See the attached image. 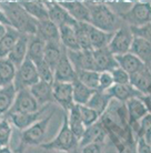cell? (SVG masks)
<instances>
[{
    "instance_id": "cell-1",
    "label": "cell",
    "mask_w": 151,
    "mask_h": 153,
    "mask_svg": "<svg viewBox=\"0 0 151 153\" xmlns=\"http://www.w3.org/2000/svg\"><path fill=\"white\" fill-rule=\"evenodd\" d=\"M0 7L9 21V27L13 28L20 35L36 36L38 21L23 9L19 1H0Z\"/></svg>"
},
{
    "instance_id": "cell-2",
    "label": "cell",
    "mask_w": 151,
    "mask_h": 153,
    "mask_svg": "<svg viewBox=\"0 0 151 153\" xmlns=\"http://www.w3.org/2000/svg\"><path fill=\"white\" fill-rule=\"evenodd\" d=\"M85 2L89 9V23L91 26L109 33L116 32L121 27L120 18L107 2L103 1H85Z\"/></svg>"
},
{
    "instance_id": "cell-3",
    "label": "cell",
    "mask_w": 151,
    "mask_h": 153,
    "mask_svg": "<svg viewBox=\"0 0 151 153\" xmlns=\"http://www.w3.org/2000/svg\"><path fill=\"white\" fill-rule=\"evenodd\" d=\"M40 148L43 150H47V151H56L58 153H68L78 150L79 141L70 130L66 112L63 114L62 124L57 135L50 141L43 142L40 146Z\"/></svg>"
},
{
    "instance_id": "cell-4",
    "label": "cell",
    "mask_w": 151,
    "mask_h": 153,
    "mask_svg": "<svg viewBox=\"0 0 151 153\" xmlns=\"http://www.w3.org/2000/svg\"><path fill=\"white\" fill-rule=\"evenodd\" d=\"M52 117H54V113H49L47 117H43L41 120H39L38 122L29 126L28 129L21 131L20 143L17 151L19 153H22L27 148L41 146L45 142V137Z\"/></svg>"
},
{
    "instance_id": "cell-5",
    "label": "cell",
    "mask_w": 151,
    "mask_h": 153,
    "mask_svg": "<svg viewBox=\"0 0 151 153\" xmlns=\"http://www.w3.org/2000/svg\"><path fill=\"white\" fill-rule=\"evenodd\" d=\"M118 17L128 23L129 27H142L151 22V2L137 1L128 10L119 12Z\"/></svg>"
},
{
    "instance_id": "cell-6",
    "label": "cell",
    "mask_w": 151,
    "mask_h": 153,
    "mask_svg": "<svg viewBox=\"0 0 151 153\" xmlns=\"http://www.w3.org/2000/svg\"><path fill=\"white\" fill-rule=\"evenodd\" d=\"M40 79H39L36 65L29 59H26L20 65V67L17 68L13 85L17 91H20V90H25V89H30Z\"/></svg>"
},
{
    "instance_id": "cell-7",
    "label": "cell",
    "mask_w": 151,
    "mask_h": 153,
    "mask_svg": "<svg viewBox=\"0 0 151 153\" xmlns=\"http://www.w3.org/2000/svg\"><path fill=\"white\" fill-rule=\"evenodd\" d=\"M133 41V35L129 26H121L116 32H113L108 45V49L113 56L124 54L130 51L131 43Z\"/></svg>"
},
{
    "instance_id": "cell-8",
    "label": "cell",
    "mask_w": 151,
    "mask_h": 153,
    "mask_svg": "<svg viewBox=\"0 0 151 153\" xmlns=\"http://www.w3.org/2000/svg\"><path fill=\"white\" fill-rule=\"evenodd\" d=\"M40 105L36 99L32 97L29 89L20 90L17 91L15 102L12 104L11 109L9 110L6 117L10 114H16V113H29V112H36L40 109ZM4 117V118H6Z\"/></svg>"
},
{
    "instance_id": "cell-9",
    "label": "cell",
    "mask_w": 151,
    "mask_h": 153,
    "mask_svg": "<svg viewBox=\"0 0 151 153\" xmlns=\"http://www.w3.org/2000/svg\"><path fill=\"white\" fill-rule=\"evenodd\" d=\"M52 93H54V102L59 104L65 110V112H68L74 105V96H72V83L54 81Z\"/></svg>"
},
{
    "instance_id": "cell-10",
    "label": "cell",
    "mask_w": 151,
    "mask_h": 153,
    "mask_svg": "<svg viewBox=\"0 0 151 153\" xmlns=\"http://www.w3.org/2000/svg\"><path fill=\"white\" fill-rule=\"evenodd\" d=\"M76 80H77V72H76L74 65L71 63L69 57H68L67 50L65 49L58 65H56V68H54V81L72 83Z\"/></svg>"
},
{
    "instance_id": "cell-11",
    "label": "cell",
    "mask_w": 151,
    "mask_h": 153,
    "mask_svg": "<svg viewBox=\"0 0 151 153\" xmlns=\"http://www.w3.org/2000/svg\"><path fill=\"white\" fill-rule=\"evenodd\" d=\"M50 105H45V107L40 108L38 111L36 112H29V113H16V114H10L6 117V118L10 121L12 126L17 128L18 130L23 131L28 129L29 126L38 122L39 120L43 118L45 112Z\"/></svg>"
},
{
    "instance_id": "cell-12",
    "label": "cell",
    "mask_w": 151,
    "mask_h": 153,
    "mask_svg": "<svg viewBox=\"0 0 151 153\" xmlns=\"http://www.w3.org/2000/svg\"><path fill=\"white\" fill-rule=\"evenodd\" d=\"M48 10V17L51 22H54L58 28L70 26L74 27L77 21L72 19V17L67 12L65 8L60 6L58 1H45Z\"/></svg>"
},
{
    "instance_id": "cell-13",
    "label": "cell",
    "mask_w": 151,
    "mask_h": 153,
    "mask_svg": "<svg viewBox=\"0 0 151 153\" xmlns=\"http://www.w3.org/2000/svg\"><path fill=\"white\" fill-rule=\"evenodd\" d=\"M124 105L128 115V124L135 133L139 126L140 121L148 114V111L140 98L130 99L124 103Z\"/></svg>"
},
{
    "instance_id": "cell-14",
    "label": "cell",
    "mask_w": 151,
    "mask_h": 153,
    "mask_svg": "<svg viewBox=\"0 0 151 153\" xmlns=\"http://www.w3.org/2000/svg\"><path fill=\"white\" fill-rule=\"evenodd\" d=\"M94 68L97 72H111L118 68L116 57L107 48L93 50Z\"/></svg>"
},
{
    "instance_id": "cell-15",
    "label": "cell",
    "mask_w": 151,
    "mask_h": 153,
    "mask_svg": "<svg viewBox=\"0 0 151 153\" xmlns=\"http://www.w3.org/2000/svg\"><path fill=\"white\" fill-rule=\"evenodd\" d=\"M71 63L77 70H91L96 71L93 50H78V51H67Z\"/></svg>"
},
{
    "instance_id": "cell-16",
    "label": "cell",
    "mask_w": 151,
    "mask_h": 153,
    "mask_svg": "<svg viewBox=\"0 0 151 153\" xmlns=\"http://www.w3.org/2000/svg\"><path fill=\"white\" fill-rule=\"evenodd\" d=\"M129 83L142 94H151V70L149 67H144L139 71L130 74Z\"/></svg>"
},
{
    "instance_id": "cell-17",
    "label": "cell",
    "mask_w": 151,
    "mask_h": 153,
    "mask_svg": "<svg viewBox=\"0 0 151 153\" xmlns=\"http://www.w3.org/2000/svg\"><path fill=\"white\" fill-rule=\"evenodd\" d=\"M29 91L41 108L45 105H50L52 102H54V93H52V83L39 80L35 85H32L29 89Z\"/></svg>"
},
{
    "instance_id": "cell-18",
    "label": "cell",
    "mask_w": 151,
    "mask_h": 153,
    "mask_svg": "<svg viewBox=\"0 0 151 153\" xmlns=\"http://www.w3.org/2000/svg\"><path fill=\"white\" fill-rule=\"evenodd\" d=\"M62 8H65L72 19L77 22H87L90 21L89 9L85 1H58Z\"/></svg>"
},
{
    "instance_id": "cell-19",
    "label": "cell",
    "mask_w": 151,
    "mask_h": 153,
    "mask_svg": "<svg viewBox=\"0 0 151 153\" xmlns=\"http://www.w3.org/2000/svg\"><path fill=\"white\" fill-rule=\"evenodd\" d=\"M108 138L105 128L99 121L92 126L86 128V131L81 139L79 140V148L91 144V143H101L103 144L106 139Z\"/></svg>"
},
{
    "instance_id": "cell-20",
    "label": "cell",
    "mask_w": 151,
    "mask_h": 153,
    "mask_svg": "<svg viewBox=\"0 0 151 153\" xmlns=\"http://www.w3.org/2000/svg\"><path fill=\"white\" fill-rule=\"evenodd\" d=\"M109 96L113 100L121 103H126L127 101L133 98H141L142 94L138 90L132 87L131 84H113L108 91Z\"/></svg>"
},
{
    "instance_id": "cell-21",
    "label": "cell",
    "mask_w": 151,
    "mask_h": 153,
    "mask_svg": "<svg viewBox=\"0 0 151 153\" xmlns=\"http://www.w3.org/2000/svg\"><path fill=\"white\" fill-rule=\"evenodd\" d=\"M130 53L136 56L140 61H142L144 65L150 68L151 65V42L144 40V39L133 37V41L131 43Z\"/></svg>"
},
{
    "instance_id": "cell-22",
    "label": "cell",
    "mask_w": 151,
    "mask_h": 153,
    "mask_svg": "<svg viewBox=\"0 0 151 153\" xmlns=\"http://www.w3.org/2000/svg\"><path fill=\"white\" fill-rule=\"evenodd\" d=\"M36 36L39 37L45 43L48 42H60L59 40V28L49 19L38 21Z\"/></svg>"
},
{
    "instance_id": "cell-23",
    "label": "cell",
    "mask_w": 151,
    "mask_h": 153,
    "mask_svg": "<svg viewBox=\"0 0 151 153\" xmlns=\"http://www.w3.org/2000/svg\"><path fill=\"white\" fill-rule=\"evenodd\" d=\"M28 42H29V36L20 35L9 56L7 57L16 65V68L20 67V65L27 59Z\"/></svg>"
},
{
    "instance_id": "cell-24",
    "label": "cell",
    "mask_w": 151,
    "mask_h": 153,
    "mask_svg": "<svg viewBox=\"0 0 151 153\" xmlns=\"http://www.w3.org/2000/svg\"><path fill=\"white\" fill-rule=\"evenodd\" d=\"M45 47L46 43L37 36L29 37L27 50V59L32 61L36 65L45 60Z\"/></svg>"
},
{
    "instance_id": "cell-25",
    "label": "cell",
    "mask_w": 151,
    "mask_h": 153,
    "mask_svg": "<svg viewBox=\"0 0 151 153\" xmlns=\"http://www.w3.org/2000/svg\"><path fill=\"white\" fill-rule=\"evenodd\" d=\"M118 63V67L124 70L127 73H129V76L132 73L139 71L140 69H142L144 67H146L142 61H140L139 59L133 56L130 52H127L124 54H119V56H115Z\"/></svg>"
},
{
    "instance_id": "cell-26",
    "label": "cell",
    "mask_w": 151,
    "mask_h": 153,
    "mask_svg": "<svg viewBox=\"0 0 151 153\" xmlns=\"http://www.w3.org/2000/svg\"><path fill=\"white\" fill-rule=\"evenodd\" d=\"M17 90L13 83L0 88V119L4 118L15 102Z\"/></svg>"
},
{
    "instance_id": "cell-27",
    "label": "cell",
    "mask_w": 151,
    "mask_h": 153,
    "mask_svg": "<svg viewBox=\"0 0 151 153\" xmlns=\"http://www.w3.org/2000/svg\"><path fill=\"white\" fill-rule=\"evenodd\" d=\"M112 35L113 33L105 32V31L89 25V40L91 49L98 50L102 49V48H107Z\"/></svg>"
},
{
    "instance_id": "cell-28",
    "label": "cell",
    "mask_w": 151,
    "mask_h": 153,
    "mask_svg": "<svg viewBox=\"0 0 151 153\" xmlns=\"http://www.w3.org/2000/svg\"><path fill=\"white\" fill-rule=\"evenodd\" d=\"M19 2L23 7V9L37 21L49 19L45 1L37 0V1H19Z\"/></svg>"
},
{
    "instance_id": "cell-29",
    "label": "cell",
    "mask_w": 151,
    "mask_h": 153,
    "mask_svg": "<svg viewBox=\"0 0 151 153\" xmlns=\"http://www.w3.org/2000/svg\"><path fill=\"white\" fill-rule=\"evenodd\" d=\"M111 100H112V98L109 96V93L107 91H94V93L92 94V97L90 98V100L86 105L91 108L101 117L103 114V112L107 110V108L109 107Z\"/></svg>"
},
{
    "instance_id": "cell-30",
    "label": "cell",
    "mask_w": 151,
    "mask_h": 153,
    "mask_svg": "<svg viewBox=\"0 0 151 153\" xmlns=\"http://www.w3.org/2000/svg\"><path fill=\"white\" fill-rule=\"evenodd\" d=\"M59 40H60L61 46L67 51H78V50H80L74 27L65 26V27L59 28Z\"/></svg>"
},
{
    "instance_id": "cell-31",
    "label": "cell",
    "mask_w": 151,
    "mask_h": 153,
    "mask_svg": "<svg viewBox=\"0 0 151 153\" xmlns=\"http://www.w3.org/2000/svg\"><path fill=\"white\" fill-rule=\"evenodd\" d=\"M65 48L60 42H48L45 47V61L49 65L51 69L54 71L56 65H58L59 60L62 56Z\"/></svg>"
},
{
    "instance_id": "cell-32",
    "label": "cell",
    "mask_w": 151,
    "mask_h": 153,
    "mask_svg": "<svg viewBox=\"0 0 151 153\" xmlns=\"http://www.w3.org/2000/svg\"><path fill=\"white\" fill-rule=\"evenodd\" d=\"M93 93H94V90L88 88L80 81L76 80L72 82V96H74V104L86 105Z\"/></svg>"
},
{
    "instance_id": "cell-33",
    "label": "cell",
    "mask_w": 151,
    "mask_h": 153,
    "mask_svg": "<svg viewBox=\"0 0 151 153\" xmlns=\"http://www.w3.org/2000/svg\"><path fill=\"white\" fill-rule=\"evenodd\" d=\"M19 36L20 33L18 31L11 27H8L6 35L0 40V59H4L9 56Z\"/></svg>"
},
{
    "instance_id": "cell-34",
    "label": "cell",
    "mask_w": 151,
    "mask_h": 153,
    "mask_svg": "<svg viewBox=\"0 0 151 153\" xmlns=\"http://www.w3.org/2000/svg\"><path fill=\"white\" fill-rule=\"evenodd\" d=\"M17 68L8 58L0 59V87L12 84L15 80Z\"/></svg>"
},
{
    "instance_id": "cell-35",
    "label": "cell",
    "mask_w": 151,
    "mask_h": 153,
    "mask_svg": "<svg viewBox=\"0 0 151 153\" xmlns=\"http://www.w3.org/2000/svg\"><path fill=\"white\" fill-rule=\"evenodd\" d=\"M67 113V119H68V124L71 132L74 133V135L78 139V141L81 139V137L83 135L86 131V126H83L81 119L79 117V113L77 111L76 105L70 109L69 111L66 112Z\"/></svg>"
},
{
    "instance_id": "cell-36",
    "label": "cell",
    "mask_w": 151,
    "mask_h": 153,
    "mask_svg": "<svg viewBox=\"0 0 151 153\" xmlns=\"http://www.w3.org/2000/svg\"><path fill=\"white\" fill-rule=\"evenodd\" d=\"M89 25L87 22H76L74 30L77 37V41L80 50H92L89 40Z\"/></svg>"
},
{
    "instance_id": "cell-37",
    "label": "cell",
    "mask_w": 151,
    "mask_h": 153,
    "mask_svg": "<svg viewBox=\"0 0 151 153\" xmlns=\"http://www.w3.org/2000/svg\"><path fill=\"white\" fill-rule=\"evenodd\" d=\"M77 80L88 88L97 91L98 82H99V72L91 70H77Z\"/></svg>"
},
{
    "instance_id": "cell-38",
    "label": "cell",
    "mask_w": 151,
    "mask_h": 153,
    "mask_svg": "<svg viewBox=\"0 0 151 153\" xmlns=\"http://www.w3.org/2000/svg\"><path fill=\"white\" fill-rule=\"evenodd\" d=\"M77 108V111L79 113V117L81 119L82 123L86 128L92 126L94 123H97L100 119V115L97 112L92 110L91 108L87 107V105H79V104H74Z\"/></svg>"
},
{
    "instance_id": "cell-39",
    "label": "cell",
    "mask_w": 151,
    "mask_h": 153,
    "mask_svg": "<svg viewBox=\"0 0 151 153\" xmlns=\"http://www.w3.org/2000/svg\"><path fill=\"white\" fill-rule=\"evenodd\" d=\"M136 138H142L148 144L151 146V114L148 113L139 123V126L135 132Z\"/></svg>"
},
{
    "instance_id": "cell-40",
    "label": "cell",
    "mask_w": 151,
    "mask_h": 153,
    "mask_svg": "<svg viewBox=\"0 0 151 153\" xmlns=\"http://www.w3.org/2000/svg\"><path fill=\"white\" fill-rule=\"evenodd\" d=\"M12 137V126L7 118L0 119V148L9 146Z\"/></svg>"
},
{
    "instance_id": "cell-41",
    "label": "cell",
    "mask_w": 151,
    "mask_h": 153,
    "mask_svg": "<svg viewBox=\"0 0 151 153\" xmlns=\"http://www.w3.org/2000/svg\"><path fill=\"white\" fill-rule=\"evenodd\" d=\"M38 71L39 79L41 81H46L48 83H54V70L51 69L49 65L45 60L36 65Z\"/></svg>"
},
{
    "instance_id": "cell-42",
    "label": "cell",
    "mask_w": 151,
    "mask_h": 153,
    "mask_svg": "<svg viewBox=\"0 0 151 153\" xmlns=\"http://www.w3.org/2000/svg\"><path fill=\"white\" fill-rule=\"evenodd\" d=\"M113 85V79L111 72H99V82L97 91H108Z\"/></svg>"
},
{
    "instance_id": "cell-43",
    "label": "cell",
    "mask_w": 151,
    "mask_h": 153,
    "mask_svg": "<svg viewBox=\"0 0 151 153\" xmlns=\"http://www.w3.org/2000/svg\"><path fill=\"white\" fill-rule=\"evenodd\" d=\"M131 30L133 37H138V38L144 39L147 41L151 42V22L144 25L142 27H129Z\"/></svg>"
},
{
    "instance_id": "cell-44",
    "label": "cell",
    "mask_w": 151,
    "mask_h": 153,
    "mask_svg": "<svg viewBox=\"0 0 151 153\" xmlns=\"http://www.w3.org/2000/svg\"><path fill=\"white\" fill-rule=\"evenodd\" d=\"M111 76L113 79V84H129L130 76L121 68H117L113 71H111Z\"/></svg>"
},
{
    "instance_id": "cell-45",
    "label": "cell",
    "mask_w": 151,
    "mask_h": 153,
    "mask_svg": "<svg viewBox=\"0 0 151 153\" xmlns=\"http://www.w3.org/2000/svg\"><path fill=\"white\" fill-rule=\"evenodd\" d=\"M103 152V144L101 143H91L81 148L80 153H102Z\"/></svg>"
},
{
    "instance_id": "cell-46",
    "label": "cell",
    "mask_w": 151,
    "mask_h": 153,
    "mask_svg": "<svg viewBox=\"0 0 151 153\" xmlns=\"http://www.w3.org/2000/svg\"><path fill=\"white\" fill-rule=\"evenodd\" d=\"M137 139V153H151V146L142 138Z\"/></svg>"
},
{
    "instance_id": "cell-47",
    "label": "cell",
    "mask_w": 151,
    "mask_h": 153,
    "mask_svg": "<svg viewBox=\"0 0 151 153\" xmlns=\"http://www.w3.org/2000/svg\"><path fill=\"white\" fill-rule=\"evenodd\" d=\"M141 101L144 102V107L147 109V111L149 114H151V94H147V96H142L141 98Z\"/></svg>"
},
{
    "instance_id": "cell-48",
    "label": "cell",
    "mask_w": 151,
    "mask_h": 153,
    "mask_svg": "<svg viewBox=\"0 0 151 153\" xmlns=\"http://www.w3.org/2000/svg\"><path fill=\"white\" fill-rule=\"evenodd\" d=\"M0 23H1V25H4V26H7V27H9V21H8L7 17H6V15H4V10L1 9V7H0Z\"/></svg>"
},
{
    "instance_id": "cell-49",
    "label": "cell",
    "mask_w": 151,
    "mask_h": 153,
    "mask_svg": "<svg viewBox=\"0 0 151 153\" xmlns=\"http://www.w3.org/2000/svg\"><path fill=\"white\" fill-rule=\"evenodd\" d=\"M7 29H8L7 26H4V25H1V23H0V40H1V39H2V37L6 35Z\"/></svg>"
},
{
    "instance_id": "cell-50",
    "label": "cell",
    "mask_w": 151,
    "mask_h": 153,
    "mask_svg": "<svg viewBox=\"0 0 151 153\" xmlns=\"http://www.w3.org/2000/svg\"><path fill=\"white\" fill-rule=\"evenodd\" d=\"M0 153H13L9 146H4V148H0Z\"/></svg>"
},
{
    "instance_id": "cell-51",
    "label": "cell",
    "mask_w": 151,
    "mask_h": 153,
    "mask_svg": "<svg viewBox=\"0 0 151 153\" xmlns=\"http://www.w3.org/2000/svg\"><path fill=\"white\" fill-rule=\"evenodd\" d=\"M68 153H78V150H76V151H72V152H68Z\"/></svg>"
},
{
    "instance_id": "cell-52",
    "label": "cell",
    "mask_w": 151,
    "mask_h": 153,
    "mask_svg": "<svg viewBox=\"0 0 151 153\" xmlns=\"http://www.w3.org/2000/svg\"><path fill=\"white\" fill-rule=\"evenodd\" d=\"M0 88H1V87H0Z\"/></svg>"
}]
</instances>
